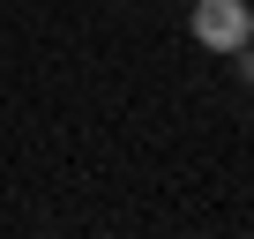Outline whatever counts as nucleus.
<instances>
[{"label":"nucleus","mask_w":254,"mask_h":239,"mask_svg":"<svg viewBox=\"0 0 254 239\" xmlns=\"http://www.w3.org/2000/svg\"><path fill=\"white\" fill-rule=\"evenodd\" d=\"M187 30L209 53H239L254 38V8H247V0H194V8H187Z\"/></svg>","instance_id":"nucleus-1"},{"label":"nucleus","mask_w":254,"mask_h":239,"mask_svg":"<svg viewBox=\"0 0 254 239\" xmlns=\"http://www.w3.org/2000/svg\"><path fill=\"white\" fill-rule=\"evenodd\" d=\"M239 82H254V38L239 45Z\"/></svg>","instance_id":"nucleus-2"}]
</instances>
